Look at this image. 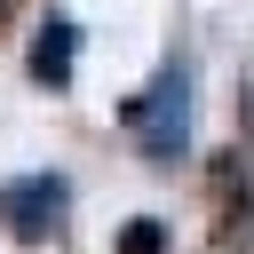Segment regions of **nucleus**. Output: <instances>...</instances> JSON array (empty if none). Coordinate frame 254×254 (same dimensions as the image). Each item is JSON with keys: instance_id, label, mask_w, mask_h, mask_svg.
Listing matches in <instances>:
<instances>
[{"instance_id": "f257e3e1", "label": "nucleus", "mask_w": 254, "mask_h": 254, "mask_svg": "<svg viewBox=\"0 0 254 254\" xmlns=\"http://www.w3.org/2000/svg\"><path fill=\"white\" fill-rule=\"evenodd\" d=\"M127 119L143 127V143H151L159 159H175V151H183V119H190V79H183V64H175L143 103H127Z\"/></svg>"}, {"instance_id": "f03ea898", "label": "nucleus", "mask_w": 254, "mask_h": 254, "mask_svg": "<svg viewBox=\"0 0 254 254\" xmlns=\"http://www.w3.org/2000/svg\"><path fill=\"white\" fill-rule=\"evenodd\" d=\"M8 214H16V230H24V238H40V230L64 214V183L48 175V183H24V190H8Z\"/></svg>"}, {"instance_id": "7ed1b4c3", "label": "nucleus", "mask_w": 254, "mask_h": 254, "mask_svg": "<svg viewBox=\"0 0 254 254\" xmlns=\"http://www.w3.org/2000/svg\"><path fill=\"white\" fill-rule=\"evenodd\" d=\"M32 71H40L48 87H64V71H71V32H64V24H48V40L32 48Z\"/></svg>"}, {"instance_id": "20e7f679", "label": "nucleus", "mask_w": 254, "mask_h": 254, "mask_svg": "<svg viewBox=\"0 0 254 254\" xmlns=\"http://www.w3.org/2000/svg\"><path fill=\"white\" fill-rule=\"evenodd\" d=\"M127 254H159V230H151V222H135V230H127Z\"/></svg>"}]
</instances>
